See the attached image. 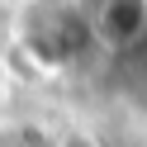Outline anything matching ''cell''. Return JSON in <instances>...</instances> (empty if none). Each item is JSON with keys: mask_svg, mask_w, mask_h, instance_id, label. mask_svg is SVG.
I'll return each instance as SVG.
<instances>
[{"mask_svg": "<svg viewBox=\"0 0 147 147\" xmlns=\"http://www.w3.org/2000/svg\"><path fill=\"white\" fill-rule=\"evenodd\" d=\"M90 29H95V43H105L114 52H128L147 33V0H105L90 14Z\"/></svg>", "mask_w": 147, "mask_h": 147, "instance_id": "7a4b0ae2", "label": "cell"}, {"mask_svg": "<svg viewBox=\"0 0 147 147\" xmlns=\"http://www.w3.org/2000/svg\"><path fill=\"white\" fill-rule=\"evenodd\" d=\"M19 43L43 67H71L76 57H86L95 48V29H90L86 10H76L67 0H43V5H29L24 10Z\"/></svg>", "mask_w": 147, "mask_h": 147, "instance_id": "6da1fadb", "label": "cell"}, {"mask_svg": "<svg viewBox=\"0 0 147 147\" xmlns=\"http://www.w3.org/2000/svg\"><path fill=\"white\" fill-rule=\"evenodd\" d=\"M0 100H5V71H0Z\"/></svg>", "mask_w": 147, "mask_h": 147, "instance_id": "3957f363", "label": "cell"}]
</instances>
